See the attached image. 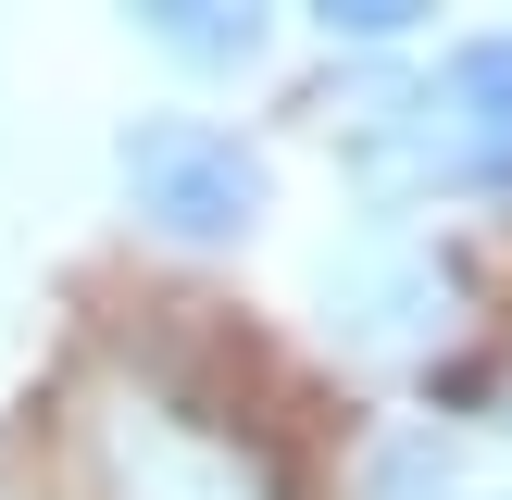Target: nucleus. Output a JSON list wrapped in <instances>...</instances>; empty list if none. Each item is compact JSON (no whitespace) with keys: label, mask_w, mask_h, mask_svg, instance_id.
<instances>
[{"label":"nucleus","mask_w":512,"mask_h":500,"mask_svg":"<svg viewBox=\"0 0 512 500\" xmlns=\"http://www.w3.org/2000/svg\"><path fill=\"white\" fill-rule=\"evenodd\" d=\"M125 200H138L163 238H250V213H263V163H250L225 125H200V113H138L125 125Z\"/></svg>","instance_id":"7ed1b4c3"},{"label":"nucleus","mask_w":512,"mask_h":500,"mask_svg":"<svg viewBox=\"0 0 512 500\" xmlns=\"http://www.w3.org/2000/svg\"><path fill=\"white\" fill-rule=\"evenodd\" d=\"M400 138H375V175H450V188H512V38H463L438 63V88L388 100Z\"/></svg>","instance_id":"f03ea898"},{"label":"nucleus","mask_w":512,"mask_h":500,"mask_svg":"<svg viewBox=\"0 0 512 500\" xmlns=\"http://www.w3.org/2000/svg\"><path fill=\"white\" fill-rule=\"evenodd\" d=\"M438 488H450V450H438V438H413V450L375 463V500H438Z\"/></svg>","instance_id":"39448f33"},{"label":"nucleus","mask_w":512,"mask_h":500,"mask_svg":"<svg viewBox=\"0 0 512 500\" xmlns=\"http://www.w3.org/2000/svg\"><path fill=\"white\" fill-rule=\"evenodd\" d=\"M413 0H325V38H400Z\"/></svg>","instance_id":"423d86ee"},{"label":"nucleus","mask_w":512,"mask_h":500,"mask_svg":"<svg viewBox=\"0 0 512 500\" xmlns=\"http://www.w3.org/2000/svg\"><path fill=\"white\" fill-rule=\"evenodd\" d=\"M75 450H88L100 500H288L263 438L213 425L200 400L150 388V375H100L88 413H75Z\"/></svg>","instance_id":"f257e3e1"},{"label":"nucleus","mask_w":512,"mask_h":500,"mask_svg":"<svg viewBox=\"0 0 512 500\" xmlns=\"http://www.w3.org/2000/svg\"><path fill=\"white\" fill-rule=\"evenodd\" d=\"M138 38H163L175 63H200V75L263 63V13H250V0H150V13H138Z\"/></svg>","instance_id":"20e7f679"}]
</instances>
